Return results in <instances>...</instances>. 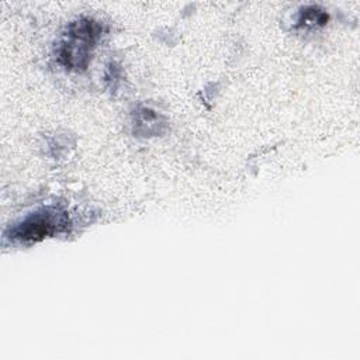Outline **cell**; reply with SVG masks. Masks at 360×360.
Wrapping results in <instances>:
<instances>
[{
  "mask_svg": "<svg viewBox=\"0 0 360 360\" xmlns=\"http://www.w3.org/2000/svg\"><path fill=\"white\" fill-rule=\"evenodd\" d=\"M66 222L68 219L63 212H59L55 208H44L18 224L13 229V238L21 242H37L59 232Z\"/></svg>",
  "mask_w": 360,
  "mask_h": 360,
  "instance_id": "1",
  "label": "cell"
},
{
  "mask_svg": "<svg viewBox=\"0 0 360 360\" xmlns=\"http://www.w3.org/2000/svg\"><path fill=\"white\" fill-rule=\"evenodd\" d=\"M98 32L96 31V25L90 21H80L75 24L68 34L66 44L60 53L66 65L70 68L86 66L90 46L94 44Z\"/></svg>",
  "mask_w": 360,
  "mask_h": 360,
  "instance_id": "2",
  "label": "cell"
}]
</instances>
